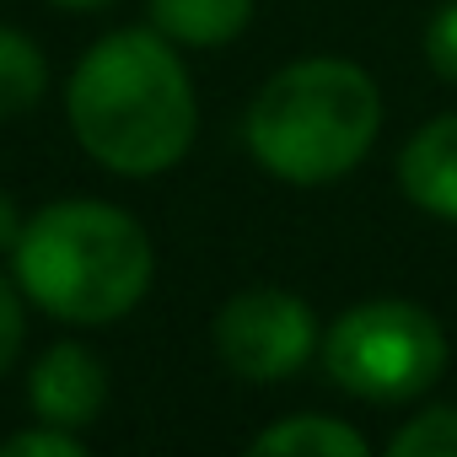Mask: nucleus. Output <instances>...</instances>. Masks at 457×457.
<instances>
[{"label":"nucleus","mask_w":457,"mask_h":457,"mask_svg":"<svg viewBox=\"0 0 457 457\" xmlns=\"http://www.w3.org/2000/svg\"><path fill=\"white\" fill-rule=\"evenodd\" d=\"M382 129L377 81L339 54L275 71L248 108V151L280 183H334L371 151Z\"/></svg>","instance_id":"3"},{"label":"nucleus","mask_w":457,"mask_h":457,"mask_svg":"<svg viewBox=\"0 0 457 457\" xmlns=\"http://www.w3.org/2000/svg\"><path fill=\"white\" fill-rule=\"evenodd\" d=\"M28 398L33 414L44 425H65V430H87L103 403H108V371L87 345H54L38 355L33 377H28Z\"/></svg>","instance_id":"6"},{"label":"nucleus","mask_w":457,"mask_h":457,"mask_svg":"<svg viewBox=\"0 0 457 457\" xmlns=\"http://www.w3.org/2000/svg\"><path fill=\"white\" fill-rule=\"evenodd\" d=\"M0 457H87V441L65 425H44L38 430H17L0 441Z\"/></svg>","instance_id":"12"},{"label":"nucleus","mask_w":457,"mask_h":457,"mask_svg":"<svg viewBox=\"0 0 457 457\" xmlns=\"http://www.w3.org/2000/svg\"><path fill=\"white\" fill-rule=\"evenodd\" d=\"M17 286L60 323H113L140 307L156 275L145 226L103 199H54L22 220L12 248Z\"/></svg>","instance_id":"2"},{"label":"nucleus","mask_w":457,"mask_h":457,"mask_svg":"<svg viewBox=\"0 0 457 457\" xmlns=\"http://www.w3.org/2000/svg\"><path fill=\"white\" fill-rule=\"evenodd\" d=\"M398 183L425 215L457 220V113H441L425 129H414V140L398 156Z\"/></svg>","instance_id":"7"},{"label":"nucleus","mask_w":457,"mask_h":457,"mask_svg":"<svg viewBox=\"0 0 457 457\" xmlns=\"http://www.w3.org/2000/svg\"><path fill=\"white\" fill-rule=\"evenodd\" d=\"M65 113L81 151L119 178H156L178 167L199 129L194 81L156 28L97 38L71 71Z\"/></svg>","instance_id":"1"},{"label":"nucleus","mask_w":457,"mask_h":457,"mask_svg":"<svg viewBox=\"0 0 457 457\" xmlns=\"http://www.w3.org/2000/svg\"><path fill=\"white\" fill-rule=\"evenodd\" d=\"M253 22V0H151V28L183 49H220Z\"/></svg>","instance_id":"8"},{"label":"nucleus","mask_w":457,"mask_h":457,"mask_svg":"<svg viewBox=\"0 0 457 457\" xmlns=\"http://www.w3.org/2000/svg\"><path fill=\"white\" fill-rule=\"evenodd\" d=\"M54 6H65V12H103V6H113V0H54Z\"/></svg>","instance_id":"16"},{"label":"nucleus","mask_w":457,"mask_h":457,"mask_svg":"<svg viewBox=\"0 0 457 457\" xmlns=\"http://www.w3.org/2000/svg\"><path fill=\"white\" fill-rule=\"evenodd\" d=\"M49 87V65L44 49L17 33V28H0V119H22Z\"/></svg>","instance_id":"10"},{"label":"nucleus","mask_w":457,"mask_h":457,"mask_svg":"<svg viewBox=\"0 0 457 457\" xmlns=\"http://www.w3.org/2000/svg\"><path fill=\"white\" fill-rule=\"evenodd\" d=\"M425 60L441 81H457V0L430 17V33H425Z\"/></svg>","instance_id":"13"},{"label":"nucleus","mask_w":457,"mask_h":457,"mask_svg":"<svg viewBox=\"0 0 457 457\" xmlns=\"http://www.w3.org/2000/svg\"><path fill=\"white\" fill-rule=\"evenodd\" d=\"M17 237H22V215H17L12 194H0V253H12V248H17Z\"/></svg>","instance_id":"15"},{"label":"nucleus","mask_w":457,"mask_h":457,"mask_svg":"<svg viewBox=\"0 0 457 457\" xmlns=\"http://www.w3.org/2000/svg\"><path fill=\"white\" fill-rule=\"evenodd\" d=\"M328 377L366 403H409L446 371V334L414 302H361L323 339Z\"/></svg>","instance_id":"4"},{"label":"nucleus","mask_w":457,"mask_h":457,"mask_svg":"<svg viewBox=\"0 0 457 457\" xmlns=\"http://www.w3.org/2000/svg\"><path fill=\"white\" fill-rule=\"evenodd\" d=\"M17 350H22V286L0 275V377L12 371Z\"/></svg>","instance_id":"14"},{"label":"nucleus","mask_w":457,"mask_h":457,"mask_svg":"<svg viewBox=\"0 0 457 457\" xmlns=\"http://www.w3.org/2000/svg\"><path fill=\"white\" fill-rule=\"evenodd\" d=\"M215 355L243 382H286L318 355V318L280 286H253L215 318Z\"/></svg>","instance_id":"5"},{"label":"nucleus","mask_w":457,"mask_h":457,"mask_svg":"<svg viewBox=\"0 0 457 457\" xmlns=\"http://www.w3.org/2000/svg\"><path fill=\"white\" fill-rule=\"evenodd\" d=\"M253 452L259 457H361L366 436L345 420H328V414H296V420L259 430Z\"/></svg>","instance_id":"9"},{"label":"nucleus","mask_w":457,"mask_h":457,"mask_svg":"<svg viewBox=\"0 0 457 457\" xmlns=\"http://www.w3.org/2000/svg\"><path fill=\"white\" fill-rule=\"evenodd\" d=\"M393 457H457V409H425L414 414L393 441Z\"/></svg>","instance_id":"11"}]
</instances>
